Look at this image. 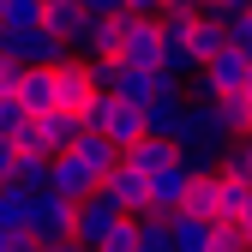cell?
Wrapping results in <instances>:
<instances>
[{
	"label": "cell",
	"mask_w": 252,
	"mask_h": 252,
	"mask_svg": "<svg viewBox=\"0 0 252 252\" xmlns=\"http://www.w3.org/2000/svg\"><path fill=\"white\" fill-rule=\"evenodd\" d=\"M162 84H168L162 72H132V66H120V78H114V96H120V102H132V108H144V102H150Z\"/></svg>",
	"instance_id": "obj_21"
},
{
	"label": "cell",
	"mask_w": 252,
	"mask_h": 252,
	"mask_svg": "<svg viewBox=\"0 0 252 252\" xmlns=\"http://www.w3.org/2000/svg\"><path fill=\"white\" fill-rule=\"evenodd\" d=\"M48 192L84 198V192H96V174H90V162H78L72 150H60V156H48Z\"/></svg>",
	"instance_id": "obj_12"
},
{
	"label": "cell",
	"mask_w": 252,
	"mask_h": 252,
	"mask_svg": "<svg viewBox=\"0 0 252 252\" xmlns=\"http://www.w3.org/2000/svg\"><path fill=\"white\" fill-rule=\"evenodd\" d=\"M246 132H252V108H246Z\"/></svg>",
	"instance_id": "obj_39"
},
{
	"label": "cell",
	"mask_w": 252,
	"mask_h": 252,
	"mask_svg": "<svg viewBox=\"0 0 252 252\" xmlns=\"http://www.w3.org/2000/svg\"><path fill=\"white\" fill-rule=\"evenodd\" d=\"M138 114H144V132H150V138H168V144H174L180 120H186V84H180V78H168V84H162V90H156V96L138 108Z\"/></svg>",
	"instance_id": "obj_7"
},
{
	"label": "cell",
	"mask_w": 252,
	"mask_h": 252,
	"mask_svg": "<svg viewBox=\"0 0 252 252\" xmlns=\"http://www.w3.org/2000/svg\"><path fill=\"white\" fill-rule=\"evenodd\" d=\"M144 186H150V210H144V216H174V210L186 204V186H192V168H186L180 156H174L168 168L144 174Z\"/></svg>",
	"instance_id": "obj_9"
},
{
	"label": "cell",
	"mask_w": 252,
	"mask_h": 252,
	"mask_svg": "<svg viewBox=\"0 0 252 252\" xmlns=\"http://www.w3.org/2000/svg\"><path fill=\"white\" fill-rule=\"evenodd\" d=\"M12 96H18L24 114H48L54 108V78H48V66H24V78L12 84Z\"/></svg>",
	"instance_id": "obj_17"
},
{
	"label": "cell",
	"mask_w": 252,
	"mask_h": 252,
	"mask_svg": "<svg viewBox=\"0 0 252 252\" xmlns=\"http://www.w3.org/2000/svg\"><path fill=\"white\" fill-rule=\"evenodd\" d=\"M198 90L204 96H240V90L252 84V54H240V48H222V54H210L204 66H198Z\"/></svg>",
	"instance_id": "obj_5"
},
{
	"label": "cell",
	"mask_w": 252,
	"mask_h": 252,
	"mask_svg": "<svg viewBox=\"0 0 252 252\" xmlns=\"http://www.w3.org/2000/svg\"><path fill=\"white\" fill-rule=\"evenodd\" d=\"M228 174H240V180H252V132H240L234 138V150H228V162H222Z\"/></svg>",
	"instance_id": "obj_28"
},
{
	"label": "cell",
	"mask_w": 252,
	"mask_h": 252,
	"mask_svg": "<svg viewBox=\"0 0 252 252\" xmlns=\"http://www.w3.org/2000/svg\"><path fill=\"white\" fill-rule=\"evenodd\" d=\"M120 156H126V162H132L138 174H156V168H168V162H174V144H168V138H150V132H144L138 144H126Z\"/></svg>",
	"instance_id": "obj_20"
},
{
	"label": "cell",
	"mask_w": 252,
	"mask_h": 252,
	"mask_svg": "<svg viewBox=\"0 0 252 252\" xmlns=\"http://www.w3.org/2000/svg\"><path fill=\"white\" fill-rule=\"evenodd\" d=\"M12 234H18V228H0V252H6V240H12Z\"/></svg>",
	"instance_id": "obj_38"
},
{
	"label": "cell",
	"mask_w": 252,
	"mask_h": 252,
	"mask_svg": "<svg viewBox=\"0 0 252 252\" xmlns=\"http://www.w3.org/2000/svg\"><path fill=\"white\" fill-rule=\"evenodd\" d=\"M6 252H42V240H36V234H24V228H18V234L6 240Z\"/></svg>",
	"instance_id": "obj_35"
},
{
	"label": "cell",
	"mask_w": 252,
	"mask_h": 252,
	"mask_svg": "<svg viewBox=\"0 0 252 252\" xmlns=\"http://www.w3.org/2000/svg\"><path fill=\"white\" fill-rule=\"evenodd\" d=\"M24 126H30V114L18 108V96H0V138H18Z\"/></svg>",
	"instance_id": "obj_27"
},
{
	"label": "cell",
	"mask_w": 252,
	"mask_h": 252,
	"mask_svg": "<svg viewBox=\"0 0 252 252\" xmlns=\"http://www.w3.org/2000/svg\"><path fill=\"white\" fill-rule=\"evenodd\" d=\"M120 222H126V210L102 192V186L84 192V198H72V240H78V246H102Z\"/></svg>",
	"instance_id": "obj_3"
},
{
	"label": "cell",
	"mask_w": 252,
	"mask_h": 252,
	"mask_svg": "<svg viewBox=\"0 0 252 252\" xmlns=\"http://www.w3.org/2000/svg\"><path fill=\"white\" fill-rule=\"evenodd\" d=\"M90 66V84L96 90H114V78H120V60H84Z\"/></svg>",
	"instance_id": "obj_30"
},
{
	"label": "cell",
	"mask_w": 252,
	"mask_h": 252,
	"mask_svg": "<svg viewBox=\"0 0 252 252\" xmlns=\"http://www.w3.org/2000/svg\"><path fill=\"white\" fill-rule=\"evenodd\" d=\"M120 6H126V12H144V18H156V12L168 6V0H120Z\"/></svg>",
	"instance_id": "obj_36"
},
{
	"label": "cell",
	"mask_w": 252,
	"mask_h": 252,
	"mask_svg": "<svg viewBox=\"0 0 252 252\" xmlns=\"http://www.w3.org/2000/svg\"><path fill=\"white\" fill-rule=\"evenodd\" d=\"M210 252H252L240 222H210Z\"/></svg>",
	"instance_id": "obj_26"
},
{
	"label": "cell",
	"mask_w": 252,
	"mask_h": 252,
	"mask_svg": "<svg viewBox=\"0 0 252 252\" xmlns=\"http://www.w3.org/2000/svg\"><path fill=\"white\" fill-rule=\"evenodd\" d=\"M186 48H192V60L204 66L210 54H222V48H228V24L216 18V12H192V24H186Z\"/></svg>",
	"instance_id": "obj_14"
},
{
	"label": "cell",
	"mask_w": 252,
	"mask_h": 252,
	"mask_svg": "<svg viewBox=\"0 0 252 252\" xmlns=\"http://www.w3.org/2000/svg\"><path fill=\"white\" fill-rule=\"evenodd\" d=\"M42 252H78V240H42Z\"/></svg>",
	"instance_id": "obj_37"
},
{
	"label": "cell",
	"mask_w": 252,
	"mask_h": 252,
	"mask_svg": "<svg viewBox=\"0 0 252 252\" xmlns=\"http://www.w3.org/2000/svg\"><path fill=\"white\" fill-rule=\"evenodd\" d=\"M132 252H174L168 246V222L162 216H138V246Z\"/></svg>",
	"instance_id": "obj_24"
},
{
	"label": "cell",
	"mask_w": 252,
	"mask_h": 252,
	"mask_svg": "<svg viewBox=\"0 0 252 252\" xmlns=\"http://www.w3.org/2000/svg\"><path fill=\"white\" fill-rule=\"evenodd\" d=\"M102 192H108V198H114L126 216H144V210H150V186H144V174L126 162V156H120V162L102 174Z\"/></svg>",
	"instance_id": "obj_10"
},
{
	"label": "cell",
	"mask_w": 252,
	"mask_h": 252,
	"mask_svg": "<svg viewBox=\"0 0 252 252\" xmlns=\"http://www.w3.org/2000/svg\"><path fill=\"white\" fill-rule=\"evenodd\" d=\"M12 186H24V192H42V186H48V156H18Z\"/></svg>",
	"instance_id": "obj_23"
},
{
	"label": "cell",
	"mask_w": 252,
	"mask_h": 252,
	"mask_svg": "<svg viewBox=\"0 0 252 252\" xmlns=\"http://www.w3.org/2000/svg\"><path fill=\"white\" fill-rule=\"evenodd\" d=\"M246 6H252V0H210V12H216V18H222V24H228V18H240Z\"/></svg>",
	"instance_id": "obj_33"
},
{
	"label": "cell",
	"mask_w": 252,
	"mask_h": 252,
	"mask_svg": "<svg viewBox=\"0 0 252 252\" xmlns=\"http://www.w3.org/2000/svg\"><path fill=\"white\" fill-rule=\"evenodd\" d=\"M0 54H12L18 66H54L66 54V42L36 18V24H18V30H0Z\"/></svg>",
	"instance_id": "obj_4"
},
{
	"label": "cell",
	"mask_w": 252,
	"mask_h": 252,
	"mask_svg": "<svg viewBox=\"0 0 252 252\" xmlns=\"http://www.w3.org/2000/svg\"><path fill=\"white\" fill-rule=\"evenodd\" d=\"M24 234H36V240H72V198H60V192H30V216H24Z\"/></svg>",
	"instance_id": "obj_6"
},
{
	"label": "cell",
	"mask_w": 252,
	"mask_h": 252,
	"mask_svg": "<svg viewBox=\"0 0 252 252\" xmlns=\"http://www.w3.org/2000/svg\"><path fill=\"white\" fill-rule=\"evenodd\" d=\"M234 222H240V234H246V246H252V186H246V204L234 210Z\"/></svg>",
	"instance_id": "obj_34"
},
{
	"label": "cell",
	"mask_w": 252,
	"mask_h": 252,
	"mask_svg": "<svg viewBox=\"0 0 252 252\" xmlns=\"http://www.w3.org/2000/svg\"><path fill=\"white\" fill-rule=\"evenodd\" d=\"M42 24H48L54 36L66 42V54H72V42H78V30L90 24V12L78 6V0H42Z\"/></svg>",
	"instance_id": "obj_16"
},
{
	"label": "cell",
	"mask_w": 252,
	"mask_h": 252,
	"mask_svg": "<svg viewBox=\"0 0 252 252\" xmlns=\"http://www.w3.org/2000/svg\"><path fill=\"white\" fill-rule=\"evenodd\" d=\"M78 132H84V120H78L72 108H48V114H36V144H42L48 156L72 150V144H78Z\"/></svg>",
	"instance_id": "obj_13"
},
{
	"label": "cell",
	"mask_w": 252,
	"mask_h": 252,
	"mask_svg": "<svg viewBox=\"0 0 252 252\" xmlns=\"http://www.w3.org/2000/svg\"><path fill=\"white\" fill-rule=\"evenodd\" d=\"M24 78V66H18V60L12 54H0V96H12V84Z\"/></svg>",
	"instance_id": "obj_31"
},
{
	"label": "cell",
	"mask_w": 252,
	"mask_h": 252,
	"mask_svg": "<svg viewBox=\"0 0 252 252\" xmlns=\"http://www.w3.org/2000/svg\"><path fill=\"white\" fill-rule=\"evenodd\" d=\"M12 168H18V144H12V138H0V186L12 180Z\"/></svg>",
	"instance_id": "obj_32"
},
{
	"label": "cell",
	"mask_w": 252,
	"mask_h": 252,
	"mask_svg": "<svg viewBox=\"0 0 252 252\" xmlns=\"http://www.w3.org/2000/svg\"><path fill=\"white\" fill-rule=\"evenodd\" d=\"M114 60L132 66V72H156V60H162V30H156V18L120 6V48H114Z\"/></svg>",
	"instance_id": "obj_2"
},
{
	"label": "cell",
	"mask_w": 252,
	"mask_h": 252,
	"mask_svg": "<svg viewBox=\"0 0 252 252\" xmlns=\"http://www.w3.org/2000/svg\"><path fill=\"white\" fill-rule=\"evenodd\" d=\"M162 222H168V246L174 252H210V222H204V216L174 210V216H162Z\"/></svg>",
	"instance_id": "obj_18"
},
{
	"label": "cell",
	"mask_w": 252,
	"mask_h": 252,
	"mask_svg": "<svg viewBox=\"0 0 252 252\" xmlns=\"http://www.w3.org/2000/svg\"><path fill=\"white\" fill-rule=\"evenodd\" d=\"M48 78H54V108L84 114V102L96 96V84H90V66H84L78 54H60L54 66H48Z\"/></svg>",
	"instance_id": "obj_8"
},
{
	"label": "cell",
	"mask_w": 252,
	"mask_h": 252,
	"mask_svg": "<svg viewBox=\"0 0 252 252\" xmlns=\"http://www.w3.org/2000/svg\"><path fill=\"white\" fill-rule=\"evenodd\" d=\"M180 210L204 216V222H222V168H216V174H192V186H186V204H180Z\"/></svg>",
	"instance_id": "obj_15"
},
{
	"label": "cell",
	"mask_w": 252,
	"mask_h": 252,
	"mask_svg": "<svg viewBox=\"0 0 252 252\" xmlns=\"http://www.w3.org/2000/svg\"><path fill=\"white\" fill-rule=\"evenodd\" d=\"M246 18H252V6H246Z\"/></svg>",
	"instance_id": "obj_40"
},
{
	"label": "cell",
	"mask_w": 252,
	"mask_h": 252,
	"mask_svg": "<svg viewBox=\"0 0 252 252\" xmlns=\"http://www.w3.org/2000/svg\"><path fill=\"white\" fill-rule=\"evenodd\" d=\"M36 18H42V0H0V30H18Z\"/></svg>",
	"instance_id": "obj_25"
},
{
	"label": "cell",
	"mask_w": 252,
	"mask_h": 252,
	"mask_svg": "<svg viewBox=\"0 0 252 252\" xmlns=\"http://www.w3.org/2000/svg\"><path fill=\"white\" fill-rule=\"evenodd\" d=\"M114 48H120V6L114 12H96V18L78 30V42H72L78 60H114Z\"/></svg>",
	"instance_id": "obj_11"
},
{
	"label": "cell",
	"mask_w": 252,
	"mask_h": 252,
	"mask_svg": "<svg viewBox=\"0 0 252 252\" xmlns=\"http://www.w3.org/2000/svg\"><path fill=\"white\" fill-rule=\"evenodd\" d=\"M24 216H30V192L24 186H0V228H24Z\"/></svg>",
	"instance_id": "obj_22"
},
{
	"label": "cell",
	"mask_w": 252,
	"mask_h": 252,
	"mask_svg": "<svg viewBox=\"0 0 252 252\" xmlns=\"http://www.w3.org/2000/svg\"><path fill=\"white\" fill-rule=\"evenodd\" d=\"M78 120L90 126V132H102L114 150H126V144H138V138H144V114H138L132 102H120L114 90H96V96L84 102V114H78Z\"/></svg>",
	"instance_id": "obj_1"
},
{
	"label": "cell",
	"mask_w": 252,
	"mask_h": 252,
	"mask_svg": "<svg viewBox=\"0 0 252 252\" xmlns=\"http://www.w3.org/2000/svg\"><path fill=\"white\" fill-rule=\"evenodd\" d=\"M132 246H138V216H126V222H120V228H114L96 252H132Z\"/></svg>",
	"instance_id": "obj_29"
},
{
	"label": "cell",
	"mask_w": 252,
	"mask_h": 252,
	"mask_svg": "<svg viewBox=\"0 0 252 252\" xmlns=\"http://www.w3.org/2000/svg\"><path fill=\"white\" fill-rule=\"evenodd\" d=\"M72 156H78V162H90V174H96V186H102V174L120 162V150L102 138V132H90V126H84V132H78V144H72Z\"/></svg>",
	"instance_id": "obj_19"
}]
</instances>
